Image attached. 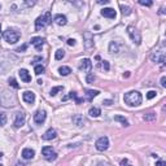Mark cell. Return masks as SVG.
<instances>
[{
    "label": "cell",
    "mask_w": 166,
    "mask_h": 166,
    "mask_svg": "<svg viewBox=\"0 0 166 166\" xmlns=\"http://www.w3.org/2000/svg\"><path fill=\"white\" fill-rule=\"evenodd\" d=\"M141 100H143V96L139 91H130L123 96V101L128 107H138L141 104Z\"/></svg>",
    "instance_id": "1"
},
{
    "label": "cell",
    "mask_w": 166,
    "mask_h": 166,
    "mask_svg": "<svg viewBox=\"0 0 166 166\" xmlns=\"http://www.w3.org/2000/svg\"><path fill=\"white\" fill-rule=\"evenodd\" d=\"M0 105L7 107V108L14 107L16 105V96L12 94V92L4 91L2 94V96H0Z\"/></svg>",
    "instance_id": "2"
},
{
    "label": "cell",
    "mask_w": 166,
    "mask_h": 166,
    "mask_svg": "<svg viewBox=\"0 0 166 166\" xmlns=\"http://www.w3.org/2000/svg\"><path fill=\"white\" fill-rule=\"evenodd\" d=\"M52 21V16H51V12H46L43 16H39L35 21V30H40V29H44L46 26H48Z\"/></svg>",
    "instance_id": "3"
},
{
    "label": "cell",
    "mask_w": 166,
    "mask_h": 166,
    "mask_svg": "<svg viewBox=\"0 0 166 166\" xmlns=\"http://www.w3.org/2000/svg\"><path fill=\"white\" fill-rule=\"evenodd\" d=\"M20 36H21V34L14 29H7L3 33V38L5 39L7 43H9V44H14V43H17L18 39H20Z\"/></svg>",
    "instance_id": "4"
},
{
    "label": "cell",
    "mask_w": 166,
    "mask_h": 166,
    "mask_svg": "<svg viewBox=\"0 0 166 166\" xmlns=\"http://www.w3.org/2000/svg\"><path fill=\"white\" fill-rule=\"evenodd\" d=\"M126 30H127V34H128V36H130V39L135 43V44L139 46L140 43H141V35H140V33L134 26H127Z\"/></svg>",
    "instance_id": "5"
},
{
    "label": "cell",
    "mask_w": 166,
    "mask_h": 166,
    "mask_svg": "<svg viewBox=\"0 0 166 166\" xmlns=\"http://www.w3.org/2000/svg\"><path fill=\"white\" fill-rule=\"evenodd\" d=\"M42 155H43V157L47 160V161H50V162L55 161V160L57 158V153L52 149V147H48V145L42 148Z\"/></svg>",
    "instance_id": "6"
},
{
    "label": "cell",
    "mask_w": 166,
    "mask_h": 166,
    "mask_svg": "<svg viewBox=\"0 0 166 166\" xmlns=\"http://www.w3.org/2000/svg\"><path fill=\"white\" fill-rule=\"evenodd\" d=\"M151 60L156 64H164L165 63V50L161 48L158 51H155L151 55Z\"/></svg>",
    "instance_id": "7"
},
{
    "label": "cell",
    "mask_w": 166,
    "mask_h": 166,
    "mask_svg": "<svg viewBox=\"0 0 166 166\" xmlns=\"http://www.w3.org/2000/svg\"><path fill=\"white\" fill-rule=\"evenodd\" d=\"M95 147H96V149L100 151V152L107 151V149L109 148V139H108V136H101V138H99V139L96 140Z\"/></svg>",
    "instance_id": "8"
},
{
    "label": "cell",
    "mask_w": 166,
    "mask_h": 166,
    "mask_svg": "<svg viewBox=\"0 0 166 166\" xmlns=\"http://www.w3.org/2000/svg\"><path fill=\"white\" fill-rule=\"evenodd\" d=\"M46 118H47V113H46V110H36L35 114H34V122L36 125H43L46 122Z\"/></svg>",
    "instance_id": "9"
},
{
    "label": "cell",
    "mask_w": 166,
    "mask_h": 166,
    "mask_svg": "<svg viewBox=\"0 0 166 166\" xmlns=\"http://www.w3.org/2000/svg\"><path fill=\"white\" fill-rule=\"evenodd\" d=\"M83 39H84V47L86 50H91L94 47V35L90 31H86L83 34Z\"/></svg>",
    "instance_id": "10"
},
{
    "label": "cell",
    "mask_w": 166,
    "mask_h": 166,
    "mask_svg": "<svg viewBox=\"0 0 166 166\" xmlns=\"http://www.w3.org/2000/svg\"><path fill=\"white\" fill-rule=\"evenodd\" d=\"M25 121H26V114L23 112H17L16 113V118H14V127L20 128L21 126H23Z\"/></svg>",
    "instance_id": "11"
},
{
    "label": "cell",
    "mask_w": 166,
    "mask_h": 166,
    "mask_svg": "<svg viewBox=\"0 0 166 166\" xmlns=\"http://www.w3.org/2000/svg\"><path fill=\"white\" fill-rule=\"evenodd\" d=\"M73 123H74L77 127H83L86 123H87V121H86V118L82 114H74L73 115Z\"/></svg>",
    "instance_id": "12"
},
{
    "label": "cell",
    "mask_w": 166,
    "mask_h": 166,
    "mask_svg": "<svg viewBox=\"0 0 166 166\" xmlns=\"http://www.w3.org/2000/svg\"><path fill=\"white\" fill-rule=\"evenodd\" d=\"M30 42H31V44L35 47L36 51H40L46 40H44V38H42V36H34V38H31Z\"/></svg>",
    "instance_id": "13"
},
{
    "label": "cell",
    "mask_w": 166,
    "mask_h": 166,
    "mask_svg": "<svg viewBox=\"0 0 166 166\" xmlns=\"http://www.w3.org/2000/svg\"><path fill=\"white\" fill-rule=\"evenodd\" d=\"M22 99L27 104H34L35 103V94L33 91H25L22 94Z\"/></svg>",
    "instance_id": "14"
},
{
    "label": "cell",
    "mask_w": 166,
    "mask_h": 166,
    "mask_svg": "<svg viewBox=\"0 0 166 166\" xmlns=\"http://www.w3.org/2000/svg\"><path fill=\"white\" fill-rule=\"evenodd\" d=\"M91 69H92V63H91V60H88V59L81 60V63H79V70L91 71Z\"/></svg>",
    "instance_id": "15"
},
{
    "label": "cell",
    "mask_w": 166,
    "mask_h": 166,
    "mask_svg": "<svg viewBox=\"0 0 166 166\" xmlns=\"http://www.w3.org/2000/svg\"><path fill=\"white\" fill-rule=\"evenodd\" d=\"M53 21H55V23L56 25H59V26H65L66 23H67V18H66V16H64V14H56L53 17Z\"/></svg>",
    "instance_id": "16"
},
{
    "label": "cell",
    "mask_w": 166,
    "mask_h": 166,
    "mask_svg": "<svg viewBox=\"0 0 166 166\" xmlns=\"http://www.w3.org/2000/svg\"><path fill=\"white\" fill-rule=\"evenodd\" d=\"M101 16L104 17H107V18H112V20H114L117 13H115V10L113 8H104L101 10Z\"/></svg>",
    "instance_id": "17"
},
{
    "label": "cell",
    "mask_w": 166,
    "mask_h": 166,
    "mask_svg": "<svg viewBox=\"0 0 166 166\" xmlns=\"http://www.w3.org/2000/svg\"><path fill=\"white\" fill-rule=\"evenodd\" d=\"M56 136H57L56 130L51 127V128H48V130L44 132V135H43V139H44V140H52V139H56Z\"/></svg>",
    "instance_id": "18"
},
{
    "label": "cell",
    "mask_w": 166,
    "mask_h": 166,
    "mask_svg": "<svg viewBox=\"0 0 166 166\" xmlns=\"http://www.w3.org/2000/svg\"><path fill=\"white\" fill-rule=\"evenodd\" d=\"M35 156V151L31 148H23L22 151V158L23 160H33Z\"/></svg>",
    "instance_id": "19"
},
{
    "label": "cell",
    "mask_w": 166,
    "mask_h": 166,
    "mask_svg": "<svg viewBox=\"0 0 166 166\" xmlns=\"http://www.w3.org/2000/svg\"><path fill=\"white\" fill-rule=\"evenodd\" d=\"M18 74H20V77H21V81H23L25 83L31 82V75L29 74V71H27L26 69H20Z\"/></svg>",
    "instance_id": "20"
},
{
    "label": "cell",
    "mask_w": 166,
    "mask_h": 166,
    "mask_svg": "<svg viewBox=\"0 0 166 166\" xmlns=\"http://www.w3.org/2000/svg\"><path fill=\"white\" fill-rule=\"evenodd\" d=\"M109 52L112 55H118L121 52L118 43H117V42H110L109 43Z\"/></svg>",
    "instance_id": "21"
},
{
    "label": "cell",
    "mask_w": 166,
    "mask_h": 166,
    "mask_svg": "<svg viewBox=\"0 0 166 166\" xmlns=\"http://www.w3.org/2000/svg\"><path fill=\"white\" fill-rule=\"evenodd\" d=\"M84 92L87 95V101H92L94 97H96L100 94V91H97V90H84Z\"/></svg>",
    "instance_id": "22"
},
{
    "label": "cell",
    "mask_w": 166,
    "mask_h": 166,
    "mask_svg": "<svg viewBox=\"0 0 166 166\" xmlns=\"http://www.w3.org/2000/svg\"><path fill=\"white\" fill-rule=\"evenodd\" d=\"M66 97H67V99H74L77 104H81V103L84 101L83 99H79L78 95H77V92H74V91H70V92H69V95H67Z\"/></svg>",
    "instance_id": "23"
},
{
    "label": "cell",
    "mask_w": 166,
    "mask_h": 166,
    "mask_svg": "<svg viewBox=\"0 0 166 166\" xmlns=\"http://www.w3.org/2000/svg\"><path fill=\"white\" fill-rule=\"evenodd\" d=\"M59 73L61 75H64V77H66V75H69L70 73H71V69L69 66H60L59 67Z\"/></svg>",
    "instance_id": "24"
},
{
    "label": "cell",
    "mask_w": 166,
    "mask_h": 166,
    "mask_svg": "<svg viewBox=\"0 0 166 166\" xmlns=\"http://www.w3.org/2000/svg\"><path fill=\"white\" fill-rule=\"evenodd\" d=\"M88 114L91 115V117H94V118H97L100 114H101V110L99 109V108H96V107H94V108H91L90 110H88Z\"/></svg>",
    "instance_id": "25"
},
{
    "label": "cell",
    "mask_w": 166,
    "mask_h": 166,
    "mask_svg": "<svg viewBox=\"0 0 166 166\" xmlns=\"http://www.w3.org/2000/svg\"><path fill=\"white\" fill-rule=\"evenodd\" d=\"M114 121H117V122H121V123L122 125H123V126H130V123H128V121L125 118V117H122V115H115L114 117Z\"/></svg>",
    "instance_id": "26"
},
{
    "label": "cell",
    "mask_w": 166,
    "mask_h": 166,
    "mask_svg": "<svg viewBox=\"0 0 166 166\" xmlns=\"http://www.w3.org/2000/svg\"><path fill=\"white\" fill-rule=\"evenodd\" d=\"M65 57V51L64 50H57L56 53H55V59L56 60H63Z\"/></svg>",
    "instance_id": "27"
},
{
    "label": "cell",
    "mask_w": 166,
    "mask_h": 166,
    "mask_svg": "<svg viewBox=\"0 0 166 166\" xmlns=\"http://www.w3.org/2000/svg\"><path fill=\"white\" fill-rule=\"evenodd\" d=\"M143 119L144 121H155L156 119V114L155 113H147L143 115Z\"/></svg>",
    "instance_id": "28"
},
{
    "label": "cell",
    "mask_w": 166,
    "mask_h": 166,
    "mask_svg": "<svg viewBox=\"0 0 166 166\" xmlns=\"http://www.w3.org/2000/svg\"><path fill=\"white\" fill-rule=\"evenodd\" d=\"M8 83H9V86H12V87L16 88V90L20 88V84L17 83V81H16L14 78H9V79H8Z\"/></svg>",
    "instance_id": "29"
},
{
    "label": "cell",
    "mask_w": 166,
    "mask_h": 166,
    "mask_svg": "<svg viewBox=\"0 0 166 166\" xmlns=\"http://www.w3.org/2000/svg\"><path fill=\"white\" fill-rule=\"evenodd\" d=\"M121 7V10H122V14H125V16H128L131 13V9L128 8V7H126V5H123V4H121L119 5Z\"/></svg>",
    "instance_id": "30"
},
{
    "label": "cell",
    "mask_w": 166,
    "mask_h": 166,
    "mask_svg": "<svg viewBox=\"0 0 166 166\" xmlns=\"http://www.w3.org/2000/svg\"><path fill=\"white\" fill-rule=\"evenodd\" d=\"M42 73H44V66H43L42 64L35 65V74H36V75H40Z\"/></svg>",
    "instance_id": "31"
},
{
    "label": "cell",
    "mask_w": 166,
    "mask_h": 166,
    "mask_svg": "<svg viewBox=\"0 0 166 166\" xmlns=\"http://www.w3.org/2000/svg\"><path fill=\"white\" fill-rule=\"evenodd\" d=\"M64 90V86H57V87H53L51 90V96H55V95H57V92L60 91H63Z\"/></svg>",
    "instance_id": "32"
},
{
    "label": "cell",
    "mask_w": 166,
    "mask_h": 166,
    "mask_svg": "<svg viewBox=\"0 0 166 166\" xmlns=\"http://www.w3.org/2000/svg\"><path fill=\"white\" fill-rule=\"evenodd\" d=\"M5 123H7V114L0 113V126H4Z\"/></svg>",
    "instance_id": "33"
},
{
    "label": "cell",
    "mask_w": 166,
    "mask_h": 166,
    "mask_svg": "<svg viewBox=\"0 0 166 166\" xmlns=\"http://www.w3.org/2000/svg\"><path fill=\"white\" fill-rule=\"evenodd\" d=\"M94 81H95V75L91 74V73H88L87 77H86V82H87V83H94Z\"/></svg>",
    "instance_id": "34"
},
{
    "label": "cell",
    "mask_w": 166,
    "mask_h": 166,
    "mask_svg": "<svg viewBox=\"0 0 166 166\" xmlns=\"http://www.w3.org/2000/svg\"><path fill=\"white\" fill-rule=\"evenodd\" d=\"M156 95H157L156 91H149L148 94H147V99L151 100V99H153V97H156Z\"/></svg>",
    "instance_id": "35"
},
{
    "label": "cell",
    "mask_w": 166,
    "mask_h": 166,
    "mask_svg": "<svg viewBox=\"0 0 166 166\" xmlns=\"http://www.w3.org/2000/svg\"><path fill=\"white\" fill-rule=\"evenodd\" d=\"M139 4H140V5H145V7H151L153 3H152V2H144V0H140Z\"/></svg>",
    "instance_id": "36"
},
{
    "label": "cell",
    "mask_w": 166,
    "mask_h": 166,
    "mask_svg": "<svg viewBox=\"0 0 166 166\" xmlns=\"http://www.w3.org/2000/svg\"><path fill=\"white\" fill-rule=\"evenodd\" d=\"M67 46H70V47H74L75 46V39H73V38H70V39H67Z\"/></svg>",
    "instance_id": "37"
},
{
    "label": "cell",
    "mask_w": 166,
    "mask_h": 166,
    "mask_svg": "<svg viewBox=\"0 0 166 166\" xmlns=\"http://www.w3.org/2000/svg\"><path fill=\"white\" fill-rule=\"evenodd\" d=\"M119 166H131V165H130V162H128L127 158H123V160L121 161V165H119Z\"/></svg>",
    "instance_id": "38"
},
{
    "label": "cell",
    "mask_w": 166,
    "mask_h": 166,
    "mask_svg": "<svg viewBox=\"0 0 166 166\" xmlns=\"http://www.w3.org/2000/svg\"><path fill=\"white\" fill-rule=\"evenodd\" d=\"M101 65H103V67H104V69H105L107 71L109 70V63H108V61H105V60L101 61Z\"/></svg>",
    "instance_id": "39"
},
{
    "label": "cell",
    "mask_w": 166,
    "mask_h": 166,
    "mask_svg": "<svg viewBox=\"0 0 166 166\" xmlns=\"http://www.w3.org/2000/svg\"><path fill=\"white\" fill-rule=\"evenodd\" d=\"M26 48H27V44H23L22 47H18L16 50V52H23V51H26Z\"/></svg>",
    "instance_id": "40"
},
{
    "label": "cell",
    "mask_w": 166,
    "mask_h": 166,
    "mask_svg": "<svg viewBox=\"0 0 166 166\" xmlns=\"http://www.w3.org/2000/svg\"><path fill=\"white\" fill-rule=\"evenodd\" d=\"M156 166H166V162L164 161V160H160V161L156 162Z\"/></svg>",
    "instance_id": "41"
},
{
    "label": "cell",
    "mask_w": 166,
    "mask_h": 166,
    "mask_svg": "<svg viewBox=\"0 0 166 166\" xmlns=\"http://www.w3.org/2000/svg\"><path fill=\"white\" fill-rule=\"evenodd\" d=\"M161 86H162V87H166V77L165 75L161 78Z\"/></svg>",
    "instance_id": "42"
},
{
    "label": "cell",
    "mask_w": 166,
    "mask_h": 166,
    "mask_svg": "<svg viewBox=\"0 0 166 166\" xmlns=\"http://www.w3.org/2000/svg\"><path fill=\"white\" fill-rule=\"evenodd\" d=\"M103 104H104V105H112L113 101H112V100H104Z\"/></svg>",
    "instance_id": "43"
},
{
    "label": "cell",
    "mask_w": 166,
    "mask_h": 166,
    "mask_svg": "<svg viewBox=\"0 0 166 166\" xmlns=\"http://www.w3.org/2000/svg\"><path fill=\"white\" fill-rule=\"evenodd\" d=\"M97 3H99V4H108L109 2H108V0H104V2H103V0H99Z\"/></svg>",
    "instance_id": "44"
},
{
    "label": "cell",
    "mask_w": 166,
    "mask_h": 166,
    "mask_svg": "<svg viewBox=\"0 0 166 166\" xmlns=\"http://www.w3.org/2000/svg\"><path fill=\"white\" fill-rule=\"evenodd\" d=\"M160 14H165V8H161V9H160Z\"/></svg>",
    "instance_id": "45"
},
{
    "label": "cell",
    "mask_w": 166,
    "mask_h": 166,
    "mask_svg": "<svg viewBox=\"0 0 166 166\" xmlns=\"http://www.w3.org/2000/svg\"><path fill=\"white\" fill-rule=\"evenodd\" d=\"M123 77H125V78H128V77H130V71H126V74H123Z\"/></svg>",
    "instance_id": "46"
},
{
    "label": "cell",
    "mask_w": 166,
    "mask_h": 166,
    "mask_svg": "<svg viewBox=\"0 0 166 166\" xmlns=\"http://www.w3.org/2000/svg\"><path fill=\"white\" fill-rule=\"evenodd\" d=\"M16 166H25V165L21 164V162H17V164H16Z\"/></svg>",
    "instance_id": "47"
},
{
    "label": "cell",
    "mask_w": 166,
    "mask_h": 166,
    "mask_svg": "<svg viewBox=\"0 0 166 166\" xmlns=\"http://www.w3.org/2000/svg\"><path fill=\"white\" fill-rule=\"evenodd\" d=\"M2 157H3V153H2V152H0V158H2Z\"/></svg>",
    "instance_id": "48"
},
{
    "label": "cell",
    "mask_w": 166,
    "mask_h": 166,
    "mask_svg": "<svg viewBox=\"0 0 166 166\" xmlns=\"http://www.w3.org/2000/svg\"><path fill=\"white\" fill-rule=\"evenodd\" d=\"M0 34H2V26H0Z\"/></svg>",
    "instance_id": "49"
},
{
    "label": "cell",
    "mask_w": 166,
    "mask_h": 166,
    "mask_svg": "<svg viewBox=\"0 0 166 166\" xmlns=\"http://www.w3.org/2000/svg\"><path fill=\"white\" fill-rule=\"evenodd\" d=\"M0 8H2V4H0Z\"/></svg>",
    "instance_id": "50"
},
{
    "label": "cell",
    "mask_w": 166,
    "mask_h": 166,
    "mask_svg": "<svg viewBox=\"0 0 166 166\" xmlns=\"http://www.w3.org/2000/svg\"><path fill=\"white\" fill-rule=\"evenodd\" d=\"M0 166H3V165H2V164H0Z\"/></svg>",
    "instance_id": "51"
}]
</instances>
